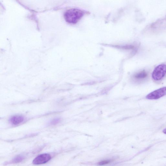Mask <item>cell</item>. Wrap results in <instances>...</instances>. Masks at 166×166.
<instances>
[{"label": "cell", "instance_id": "6da1fadb", "mask_svg": "<svg viewBox=\"0 0 166 166\" xmlns=\"http://www.w3.org/2000/svg\"><path fill=\"white\" fill-rule=\"evenodd\" d=\"M85 14V12L80 9L72 8L67 10L64 14L66 21L71 24L78 22Z\"/></svg>", "mask_w": 166, "mask_h": 166}, {"label": "cell", "instance_id": "8992f818", "mask_svg": "<svg viewBox=\"0 0 166 166\" xmlns=\"http://www.w3.org/2000/svg\"><path fill=\"white\" fill-rule=\"evenodd\" d=\"M148 76V74L146 71L144 70L140 71L135 75L134 78L138 81L142 80L146 78Z\"/></svg>", "mask_w": 166, "mask_h": 166}, {"label": "cell", "instance_id": "52a82bcc", "mask_svg": "<svg viewBox=\"0 0 166 166\" xmlns=\"http://www.w3.org/2000/svg\"><path fill=\"white\" fill-rule=\"evenodd\" d=\"M25 159L24 157L22 155L17 156L14 159H13L11 162L12 163H19Z\"/></svg>", "mask_w": 166, "mask_h": 166}, {"label": "cell", "instance_id": "277c9868", "mask_svg": "<svg viewBox=\"0 0 166 166\" xmlns=\"http://www.w3.org/2000/svg\"><path fill=\"white\" fill-rule=\"evenodd\" d=\"M51 158L49 154H43L38 155L33 161V163L35 165H40L47 163Z\"/></svg>", "mask_w": 166, "mask_h": 166}, {"label": "cell", "instance_id": "9c48e42d", "mask_svg": "<svg viewBox=\"0 0 166 166\" xmlns=\"http://www.w3.org/2000/svg\"><path fill=\"white\" fill-rule=\"evenodd\" d=\"M112 161L111 160H107L102 161L98 163V165H99L102 166L109 164Z\"/></svg>", "mask_w": 166, "mask_h": 166}, {"label": "cell", "instance_id": "ba28073f", "mask_svg": "<svg viewBox=\"0 0 166 166\" xmlns=\"http://www.w3.org/2000/svg\"><path fill=\"white\" fill-rule=\"evenodd\" d=\"M61 121V119L60 118H55L50 121L49 123V124L51 125H54L59 123Z\"/></svg>", "mask_w": 166, "mask_h": 166}, {"label": "cell", "instance_id": "7a4b0ae2", "mask_svg": "<svg viewBox=\"0 0 166 166\" xmlns=\"http://www.w3.org/2000/svg\"><path fill=\"white\" fill-rule=\"evenodd\" d=\"M166 74V65L161 64L156 67L152 73V78L156 81L161 80Z\"/></svg>", "mask_w": 166, "mask_h": 166}, {"label": "cell", "instance_id": "3957f363", "mask_svg": "<svg viewBox=\"0 0 166 166\" xmlns=\"http://www.w3.org/2000/svg\"><path fill=\"white\" fill-rule=\"evenodd\" d=\"M166 95V87L158 89L152 92L146 96V98L149 100H156Z\"/></svg>", "mask_w": 166, "mask_h": 166}, {"label": "cell", "instance_id": "30bf717a", "mask_svg": "<svg viewBox=\"0 0 166 166\" xmlns=\"http://www.w3.org/2000/svg\"><path fill=\"white\" fill-rule=\"evenodd\" d=\"M163 132L165 134H166V128L163 130Z\"/></svg>", "mask_w": 166, "mask_h": 166}, {"label": "cell", "instance_id": "5b68a950", "mask_svg": "<svg viewBox=\"0 0 166 166\" xmlns=\"http://www.w3.org/2000/svg\"><path fill=\"white\" fill-rule=\"evenodd\" d=\"M25 118L24 117L21 115H15L10 118L9 121L14 125H17L23 122Z\"/></svg>", "mask_w": 166, "mask_h": 166}]
</instances>
